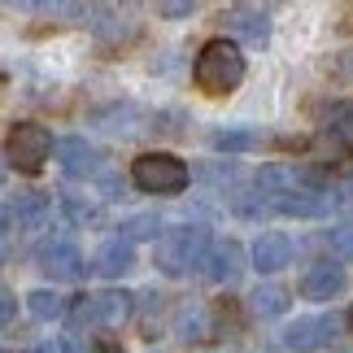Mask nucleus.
I'll return each mask as SVG.
<instances>
[{"mask_svg":"<svg viewBox=\"0 0 353 353\" xmlns=\"http://www.w3.org/2000/svg\"><path fill=\"white\" fill-rule=\"evenodd\" d=\"M192 79L205 97H227V92H236L244 83V52L236 44H227V39H210L192 65Z\"/></svg>","mask_w":353,"mask_h":353,"instance_id":"nucleus-1","label":"nucleus"},{"mask_svg":"<svg viewBox=\"0 0 353 353\" xmlns=\"http://www.w3.org/2000/svg\"><path fill=\"white\" fill-rule=\"evenodd\" d=\"M210 232L205 227H166V232L157 236V270L161 275H170V279H179L188 275L192 266H205V257H210Z\"/></svg>","mask_w":353,"mask_h":353,"instance_id":"nucleus-2","label":"nucleus"},{"mask_svg":"<svg viewBox=\"0 0 353 353\" xmlns=\"http://www.w3.org/2000/svg\"><path fill=\"white\" fill-rule=\"evenodd\" d=\"M131 183L148 196H179L192 183V170L174 153H144L131 161Z\"/></svg>","mask_w":353,"mask_h":353,"instance_id":"nucleus-3","label":"nucleus"},{"mask_svg":"<svg viewBox=\"0 0 353 353\" xmlns=\"http://www.w3.org/2000/svg\"><path fill=\"white\" fill-rule=\"evenodd\" d=\"M52 153V131L39 122H13L5 135V161L22 174H39Z\"/></svg>","mask_w":353,"mask_h":353,"instance_id":"nucleus-4","label":"nucleus"},{"mask_svg":"<svg viewBox=\"0 0 353 353\" xmlns=\"http://www.w3.org/2000/svg\"><path fill=\"white\" fill-rule=\"evenodd\" d=\"M35 266L44 270L48 279H61V283H79V279L88 275L83 253H79L70 240H44L35 249Z\"/></svg>","mask_w":353,"mask_h":353,"instance_id":"nucleus-5","label":"nucleus"},{"mask_svg":"<svg viewBox=\"0 0 353 353\" xmlns=\"http://www.w3.org/2000/svg\"><path fill=\"white\" fill-rule=\"evenodd\" d=\"M336 332H341V319H336V314L296 319L292 327L279 332V349H288V353H314V349H323V345H332Z\"/></svg>","mask_w":353,"mask_h":353,"instance_id":"nucleus-6","label":"nucleus"},{"mask_svg":"<svg viewBox=\"0 0 353 353\" xmlns=\"http://www.w3.org/2000/svg\"><path fill=\"white\" fill-rule=\"evenodd\" d=\"M257 183L266 188L270 196H296V192H319V179L301 166H283V161H275V166H262V174H257Z\"/></svg>","mask_w":353,"mask_h":353,"instance_id":"nucleus-7","label":"nucleus"},{"mask_svg":"<svg viewBox=\"0 0 353 353\" xmlns=\"http://www.w3.org/2000/svg\"><path fill=\"white\" fill-rule=\"evenodd\" d=\"M57 161H61V170L70 174V179H92V174L101 170V153L83 140V135L61 140V144H57Z\"/></svg>","mask_w":353,"mask_h":353,"instance_id":"nucleus-8","label":"nucleus"},{"mask_svg":"<svg viewBox=\"0 0 353 353\" xmlns=\"http://www.w3.org/2000/svg\"><path fill=\"white\" fill-rule=\"evenodd\" d=\"M345 288V266L341 262H314L301 275V296L305 301H332Z\"/></svg>","mask_w":353,"mask_h":353,"instance_id":"nucleus-9","label":"nucleus"},{"mask_svg":"<svg viewBox=\"0 0 353 353\" xmlns=\"http://www.w3.org/2000/svg\"><path fill=\"white\" fill-rule=\"evenodd\" d=\"M292 262V240L283 232H262L253 244V266L262 270V275H275V270H283Z\"/></svg>","mask_w":353,"mask_h":353,"instance_id":"nucleus-10","label":"nucleus"},{"mask_svg":"<svg viewBox=\"0 0 353 353\" xmlns=\"http://www.w3.org/2000/svg\"><path fill=\"white\" fill-rule=\"evenodd\" d=\"M240 270H244V249H240L236 240H219L210 249V257H205V275L214 283H236Z\"/></svg>","mask_w":353,"mask_h":353,"instance_id":"nucleus-11","label":"nucleus"},{"mask_svg":"<svg viewBox=\"0 0 353 353\" xmlns=\"http://www.w3.org/2000/svg\"><path fill=\"white\" fill-rule=\"evenodd\" d=\"M227 26H232L240 39H249V44H266V39H270V13L257 9V5L227 9Z\"/></svg>","mask_w":353,"mask_h":353,"instance_id":"nucleus-12","label":"nucleus"},{"mask_svg":"<svg viewBox=\"0 0 353 353\" xmlns=\"http://www.w3.org/2000/svg\"><path fill=\"white\" fill-rule=\"evenodd\" d=\"M131 266H135V253H131V244L122 240V236L105 240L101 249H97V257H92V270H97V275H105V279H118V275H127Z\"/></svg>","mask_w":353,"mask_h":353,"instance_id":"nucleus-13","label":"nucleus"},{"mask_svg":"<svg viewBox=\"0 0 353 353\" xmlns=\"http://www.w3.org/2000/svg\"><path fill=\"white\" fill-rule=\"evenodd\" d=\"M270 210L288 214V219H323V214H332V196H323V192H296V196H275V201H270Z\"/></svg>","mask_w":353,"mask_h":353,"instance_id":"nucleus-14","label":"nucleus"},{"mask_svg":"<svg viewBox=\"0 0 353 353\" xmlns=\"http://www.w3.org/2000/svg\"><path fill=\"white\" fill-rule=\"evenodd\" d=\"M97 122L110 135H127V140H131V135H140V131H148V114L140 110V105H114V110H105Z\"/></svg>","mask_w":353,"mask_h":353,"instance_id":"nucleus-15","label":"nucleus"},{"mask_svg":"<svg viewBox=\"0 0 353 353\" xmlns=\"http://www.w3.org/2000/svg\"><path fill=\"white\" fill-rule=\"evenodd\" d=\"M174 332H179L183 345L205 341V336H210V314H205V305H201V301H183V305H179V319H174Z\"/></svg>","mask_w":353,"mask_h":353,"instance_id":"nucleus-16","label":"nucleus"},{"mask_svg":"<svg viewBox=\"0 0 353 353\" xmlns=\"http://www.w3.org/2000/svg\"><path fill=\"white\" fill-rule=\"evenodd\" d=\"M249 310L257 319H279L288 314V288L283 283H257L253 296H249Z\"/></svg>","mask_w":353,"mask_h":353,"instance_id":"nucleus-17","label":"nucleus"},{"mask_svg":"<svg viewBox=\"0 0 353 353\" xmlns=\"http://www.w3.org/2000/svg\"><path fill=\"white\" fill-rule=\"evenodd\" d=\"M13 219H18V227H26V232H35V227L48 223V196L44 192H18V201H13Z\"/></svg>","mask_w":353,"mask_h":353,"instance_id":"nucleus-18","label":"nucleus"},{"mask_svg":"<svg viewBox=\"0 0 353 353\" xmlns=\"http://www.w3.org/2000/svg\"><path fill=\"white\" fill-rule=\"evenodd\" d=\"M97 310H101V323H105V327H118V323H127V319H131L135 296H131V292H122V288H110V292H101V296H97Z\"/></svg>","mask_w":353,"mask_h":353,"instance_id":"nucleus-19","label":"nucleus"},{"mask_svg":"<svg viewBox=\"0 0 353 353\" xmlns=\"http://www.w3.org/2000/svg\"><path fill=\"white\" fill-rule=\"evenodd\" d=\"M26 310H31L35 319H44V323H48V319H65V314H70V305H65L57 292H48V288H35L31 296H26Z\"/></svg>","mask_w":353,"mask_h":353,"instance_id":"nucleus-20","label":"nucleus"},{"mask_svg":"<svg viewBox=\"0 0 353 353\" xmlns=\"http://www.w3.org/2000/svg\"><path fill=\"white\" fill-rule=\"evenodd\" d=\"M122 240H153L157 236V214H135V219H122Z\"/></svg>","mask_w":353,"mask_h":353,"instance_id":"nucleus-21","label":"nucleus"},{"mask_svg":"<svg viewBox=\"0 0 353 353\" xmlns=\"http://www.w3.org/2000/svg\"><path fill=\"white\" fill-rule=\"evenodd\" d=\"M210 140H214V148H223V153H244V148L257 144V135L253 131H214Z\"/></svg>","mask_w":353,"mask_h":353,"instance_id":"nucleus-22","label":"nucleus"},{"mask_svg":"<svg viewBox=\"0 0 353 353\" xmlns=\"http://www.w3.org/2000/svg\"><path fill=\"white\" fill-rule=\"evenodd\" d=\"M70 323H74V327H92V323H101L97 296H74V301H70Z\"/></svg>","mask_w":353,"mask_h":353,"instance_id":"nucleus-23","label":"nucleus"},{"mask_svg":"<svg viewBox=\"0 0 353 353\" xmlns=\"http://www.w3.org/2000/svg\"><path fill=\"white\" fill-rule=\"evenodd\" d=\"M332 135H341V144L353 153V110L349 105H341V110L332 114Z\"/></svg>","mask_w":353,"mask_h":353,"instance_id":"nucleus-24","label":"nucleus"},{"mask_svg":"<svg viewBox=\"0 0 353 353\" xmlns=\"http://www.w3.org/2000/svg\"><path fill=\"white\" fill-rule=\"evenodd\" d=\"M140 301H144V332L153 336V332H157V319H161V301H166V296H161L157 288H148Z\"/></svg>","mask_w":353,"mask_h":353,"instance_id":"nucleus-25","label":"nucleus"},{"mask_svg":"<svg viewBox=\"0 0 353 353\" xmlns=\"http://www.w3.org/2000/svg\"><path fill=\"white\" fill-rule=\"evenodd\" d=\"M327 244H332V249L341 253V257H345V253H353V227H349V223H345V227H332Z\"/></svg>","mask_w":353,"mask_h":353,"instance_id":"nucleus-26","label":"nucleus"},{"mask_svg":"<svg viewBox=\"0 0 353 353\" xmlns=\"http://www.w3.org/2000/svg\"><path fill=\"white\" fill-rule=\"evenodd\" d=\"M65 214H70L74 223H92V219H97V210L83 205V201H74V196H65Z\"/></svg>","mask_w":353,"mask_h":353,"instance_id":"nucleus-27","label":"nucleus"},{"mask_svg":"<svg viewBox=\"0 0 353 353\" xmlns=\"http://www.w3.org/2000/svg\"><path fill=\"white\" fill-rule=\"evenodd\" d=\"M192 9H196L192 0H166V5H161V18H188Z\"/></svg>","mask_w":353,"mask_h":353,"instance_id":"nucleus-28","label":"nucleus"},{"mask_svg":"<svg viewBox=\"0 0 353 353\" xmlns=\"http://www.w3.org/2000/svg\"><path fill=\"white\" fill-rule=\"evenodd\" d=\"M13 310H18V301H13V292L5 288V283H0V327H5V323L13 319Z\"/></svg>","mask_w":353,"mask_h":353,"instance_id":"nucleus-29","label":"nucleus"},{"mask_svg":"<svg viewBox=\"0 0 353 353\" xmlns=\"http://www.w3.org/2000/svg\"><path fill=\"white\" fill-rule=\"evenodd\" d=\"M31 353H65V349H61V345H52V341H44V345H35Z\"/></svg>","mask_w":353,"mask_h":353,"instance_id":"nucleus-30","label":"nucleus"},{"mask_svg":"<svg viewBox=\"0 0 353 353\" xmlns=\"http://www.w3.org/2000/svg\"><path fill=\"white\" fill-rule=\"evenodd\" d=\"M9 219H13V214H9L5 205H0V236H5V232H9Z\"/></svg>","mask_w":353,"mask_h":353,"instance_id":"nucleus-31","label":"nucleus"},{"mask_svg":"<svg viewBox=\"0 0 353 353\" xmlns=\"http://www.w3.org/2000/svg\"><path fill=\"white\" fill-rule=\"evenodd\" d=\"M65 353H88V349H83V341H65Z\"/></svg>","mask_w":353,"mask_h":353,"instance_id":"nucleus-32","label":"nucleus"},{"mask_svg":"<svg viewBox=\"0 0 353 353\" xmlns=\"http://www.w3.org/2000/svg\"><path fill=\"white\" fill-rule=\"evenodd\" d=\"M101 353H122V349L118 345H101Z\"/></svg>","mask_w":353,"mask_h":353,"instance_id":"nucleus-33","label":"nucleus"},{"mask_svg":"<svg viewBox=\"0 0 353 353\" xmlns=\"http://www.w3.org/2000/svg\"><path fill=\"white\" fill-rule=\"evenodd\" d=\"M349 327H353V314H349Z\"/></svg>","mask_w":353,"mask_h":353,"instance_id":"nucleus-34","label":"nucleus"}]
</instances>
